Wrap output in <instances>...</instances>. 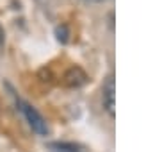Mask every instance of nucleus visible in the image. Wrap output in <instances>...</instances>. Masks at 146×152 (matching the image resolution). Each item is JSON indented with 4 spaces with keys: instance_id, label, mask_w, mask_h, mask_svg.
Listing matches in <instances>:
<instances>
[{
    "instance_id": "nucleus-5",
    "label": "nucleus",
    "mask_w": 146,
    "mask_h": 152,
    "mask_svg": "<svg viewBox=\"0 0 146 152\" xmlns=\"http://www.w3.org/2000/svg\"><path fill=\"white\" fill-rule=\"evenodd\" d=\"M55 38H57L59 43H68V39H69V29L64 23L62 25H57L55 27Z\"/></svg>"
},
{
    "instance_id": "nucleus-4",
    "label": "nucleus",
    "mask_w": 146,
    "mask_h": 152,
    "mask_svg": "<svg viewBox=\"0 0 146 152\" xmlns=\"http://www.w3.org/2000/svg\"><path fill=\"white\" fill-rule=\"evenodd\" d=\"M86 81H87V75H86L79 66L69 68V70L66 72V75H64V83H66L68 86H82Z\"/></svg>"
},
{
    "instance_id": "nucleus-2",
    "label": "nucleus",
    "mask_w": 146,
    "mask_h": 152,
    "mask_svg": "<svg viewBox=\"0 0 146 152\" xmlns=\"http://www.w3.org/2000/svg\"><path fill=\"white\" fill-rule=\"evenodd\" d=\"M102 100H103V107L105 111L114 116L116 115V83H114V75H107V79L103 81V88H102Z\"/></svg>"
},
{
    "instance_id": "nucleus-3",
    "label": "nucleus",
    "mask_w": 146,
    "mask_h": 152,
    "mask_svg": "<svg viewBox=\"0 0 146 152\" xmlns=\"http://www.w3.org/2000/svg\"><path fill=\"white\" fill-rule=\"evenodd\" d=\"M50 152H91L82 143H73V141H50L46 145Z\"/></svg>"
},
{
    "instance_id": "nucleus-1",
    "label": "nucleus",
    "mask_w": 146,
    "mask_h": 152,
    "mask_svg": "<svg viewBox=\"0 0 146 152\" xmlns=\"http://www.w3.org/2000/svg\"><path fill=\"white\" fill-rule=\"evenodd\" d=\"M16 106H18V109L22 111V115L25 116L27 124L30 125V129H32L34 132H38L39 136H46V134L50 132V127H48L46 120L43 118V115H41L34 106H30L29 102H25V100L20 99V97H16Z\"/></svg>"
},
{
    "instance_id": "nucleus-6",
    "label": "nucleus",
    "mask_w": 146,
    "mask_h": 152,
    "mask_svg": "<svg viewBox=\"0 0 146 152\" xmlns=\"http://www.w3.org/2000/svg\"><path fill=\"white\" fill-rule=\"evenodd\" d=\"M87 4H102V2H107V0H84Z\"/></svg>"
}]
</instances>
